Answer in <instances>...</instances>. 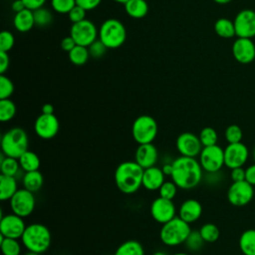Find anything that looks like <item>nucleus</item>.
Segmentation results:
<instances>
[{
	"label": "nucleus",
	"mask_w": 255,
	"mask_h": 255,
	"mask_svg": "<svg viewBox=\"0 0 255 255\" xmlns=\"http://www.w3.org/2000/svg\"><path fill=\"white\" fill-rule=\"evenodd\" d=\"M60 123L55 114H41L35 121L34 130L36 134L43 139H51L58 133Z\"/></svg>",
	"instance_id": "obj_17"
},
{
	"label": "nucleus",
	"mask_w": 255,
	"mask_h": 255,
	"mask_svg": "<svg viewBox=\"0 0 255 255\" xmlns=\"http://www.w3.org/2000/svg\"><path fill=\"white\" fill-rule=\"evenodd\" d=\"M42 114L52 115L54 114V106L52 104H45L42 107Z\"/></svg>",
	"instance_id": "obj_53"
},
{
	"label": "nucleus",
	"mask_w": 255,
	"mask_h": 255,
	"mask_svg": "<svg viewBox=\"0 0 255 255\" xmlns=\"http://www.w3.org/2000/svg\"><path fill=\"white\" fill-rule=\"evenodd\" d=\"M214 31L221 38H232L235 36L234 23L227 18H219L214 23Z\"/></svg>",
	"instance_id": "obj_30"
},
{
	"label": "nucleus",
	"mask_w": 255,
	"mask_h": 255,
	"mask_svg": "<svg viewBox=\"0 0 255 255\" xmlns=\"http://www.w3.org/2000/svg\"><path fill=\"white\" fill-rule=\"evenodd\" d=\"M22 183L24 188L30 190L31 192H37L41 189L44 183L43 174L39 170L25 172L22 177Z\"/></svg>",
	"instance_id": "obj_26"
},
{
	"label": "nucleus",
	"mask_w": 255,
	"mask_h": 255,
	"mask_svg": "<svg viewBox=\"0 0 255 255\" xmlns=\"http://www.w3.org/2000/svg\"><path fill=\"white\" fill-rule=\"evenodd\" d=\"M230 178L232 182L245 180V168L241 166V167H235L230 169Z\"/></svg>",
	"instance_id": "obj_46"
},
{
	"label": "nucleus",
	"mask_w": 255,
	"mask_h": 255,
	"mask_svg": "<svg viewBox=\"0 0 255 255\" xmlns=\"http://www.w3.org/2000/svg\"><path fill=\"white\" fill-rule=\"evenodd\" d=\"M18 189L16 177L4 174L0 175V199L2 201L10 200Z\"/></svg>",
	"instance_id": "obj_23"
},
{
	"label": "nucleus",
	"mask_w": 255,
	"mask_h": 255,
	"mask_svg": "<svg viewBox=\"0 0 255 255\" xmlns=\"http://www.w3.org/2000/svg\"><path fill=\"white\" fill-rule=\"evenodd\" d=\"M235 35L238 38H253L255 36V11L243 9L234 18Z\"/></svg>",
	"instance_id": "obj_13"
},
{
	"label": "nucleus",
	"mask_w": 255,
	"mask_h": 255,
	"mask_svg": "<svg viewBox=\"0 0 255 255\" xmlns=\"http://www.w3.org/2000/svg\"><path fill=\"white\" fill-rule=\"evenodd\" d=\"M33 12H34V19H35L36 26L46 27L52 23L53 15L50 10L42 7Z\"/></svg>",
	"instance_id": "obj_36"
},
{
	"label": "nucleus",
	"mask_w": 255,
	"mask_h": 255,
	"mask_svg": "<svg viewBox=\"0 0 255 255\" xmlns=\"http://www.w3.org/2000/svg\"><path fill=\"white\" fill-rule=\"evenodd\" d=\"M77 44H76V42H75V40L69 35V36H67V37H64L63 39H62V41H61V48H62V50L63 51H65V52H70L73 48H75V46H76Z\"/></svg>",
	"instance_id": "obj_49"
},
{
	"label": "nucleus",
	"mask_w": 255,
	"mask_h": 255,
	"mask_svg": "<svg viewBox=\"0 0 255 255\" xmlns=\"http://www.w3.org/2000/svg\"><path fill=\"white\" fill-rule=\"evenodd\" d=\"M26 226L27 225L24 222V218L13 212L10 214L1 215L0 234L4 237L19 239L22 237Z\"/></svg>",
	"instance_id": "obj_15"
},
{
	"label": "nucleus",
	"mask_w": 255,
	"mask_h": 255,
	"mask_svg": "<svg viewBox=\"0 0 255 255\" xmlns=\"http://www.w3.org/2000/svg\"><path fill=\"white\" fill-rule=\"evenodd\" d=\"M173 255H190V254L184 253V252H179V253H175V254H173Z\"/></svg>",
	"instance_id": "obj_58"
},
{
	"label": "nucleus",
	"mask_w": 255,
	"mask_h": 255,
	"mask_svg": "<svg viewBox=\"0 0 255 255\" xmlns=\"http://www.w3.org/2000/svg\"><path fill=\"white\" fill-rule=\"evenodd\" d=\"M17 112L16 105L10 99L0 100V121L6 123L11 121Z\"/></svg>",
	"instance_id": "obj_33"
},
{
	"label": "nucleus",
	"mask_w": 255,
	"mask_h": 255,
	"mask_svg": "<svg viewBox=\"0 0 255 255\" xmlns=\"http://www.w3.org/2000/svg\"><path fill=\"white\" fill-rule=\"evenodd\" d=\"M25 7L32 11H35L39 8H42L47 0H22Z\"/></svg>",
	"instance_id": "obj_48"
},
{
	"label": "nucleus",
	"mask_w": 255,
	"mask_h": 255,
	"mask_svg": "<svg viewBox=\"0 0 255 255\" xmlns=\"http://www.w3.org/2000/svg\"><path fill=\"white\" fill-rule=\"evenodd\" d=\"M143 168L133 161H124L115 171V182L118 189L125 194H132L142 186Z\"/></svg>",
	"instance_id": "obj_2"
},
{
	"label": "nucleus",
	"mask_w": 255,
	"mask_h": 255,
	"mask_svg": "<svg viewBox=\"0 0 255 255\" xmlns=\"http://www.w3.org/2000/svg\"><path fill=\"white\" fill-rule=\"evenodd\" d=\"M198 156L203 171L207 173H217L225 165L224 148L218 144L203 146Z\"/></svg>",
	"instance_id": "obj_8"
},
{
	"label": "nucleus",
	"mask_w": 255,
	"mask_h": 255,
	"mask_svg": "<svg viewBox=\"0 0 255 255\" xmlns=\"http://www.w3.org/2000/svg\"><path fill=\"white\" fill-rule=\"evenodd\" d=\"M158 159V151L152 142L138 144L134 152V161L143 169L154 166Z\"/></svg>",
	"instance_id": "obj_19"
},
{
	"label": "nucleus",
	"mask_w": 255,
	"mask_h": 255,
	"mask_svg": "<svg viewBox=\"0 0 255 255\" xmlns=\"http://www.w3.org/2000/svg\"><path fill=\"white\" fill-rule=\"evenodd\" d=\"M0 170H1V174L8 175V176H14L17 178V174L22 169H21L18 158L6 156L2 153L1 161H0Z\"/></svg>",
	"instance_id": "obj_27"
},
{
	"label": "nucleus",
	"mask_w": 255,
	"mask_h": 255,
	"mask_svg": "<svg viewBox=\"0 0 255 255\" xmlns=\"http://www.w3.org/2000/svg\"><path fill=\"white\" fill-rule=\"evenodd\" d=\"M126 13L133 19H141L148 12V4L145 0H128L125 4Z\"/></svg>",
	"instance_id": "obj_25"
},
{
	"label": "nucleus",
	"mask_w": 255,
	"mask_h": 255,
	"mask_svg": "<svg viewBox=\"0 0 255 255\" xmlns=\"http://www.w3.org/2000/svg\"><path fill=\"white\" fill-rule=\"evenodd\" d=\"M13 25L18 32L25 33L29 32L35 26L34 12L30 9L25 8L24 10L15 13L13 19Z\"/></svg>",
	"instance_id": "obj_22"
},
{
	"label": "nucleus",
	"mask_w": 255,
	"mask_h": 255,
	"mask_svg": "<svg viewBox=\"0 0 255 255\" xmlns=\"http://www.w3.org/2000/svg\"><path fill=\"white\" fill-rule=\"evenodd\" d=\"M114 255H144V250L138 241L128 240L117 248Z\"/></svg>",
	"instance_id": "obj_29"
},
{
	"label": "nucleus",
	"mask_w": 255,
	"mask_h": 255,
	"mask_svg": "<svg viewBox=\"0 0 255 255\" xmlns=\"http://www.w3.org/2000/svg\"><path fill=\"white\" fill-rule=\"evenodd\" d=\"M238 246L243 255H255V229L244 230L238 240Z\"/></svg>",
	"instance_id": "obj_24"
},
{
	"label": "nucleus",
	"mask_w": 255,
	"mask_h": 255,
	"mask_svg": "<svg viewBox=\"0 0 255 255\" xmlns=\"http://www.w3.org/2000/svg\"><path fill=\"white\" fill-rule=\"evenodd\" d=\"M224 136L228 143L240 142L243 138V130L237 125H230L226 128L224 131Z\"/></svg>",
	"instance_id": "obj_37"
},
{
	"label": "nucleus",
	"mask_w": 255,
	"mask_h": 255,
	"mask_svg": "<svg viewBox=\"0 0 255 255\" xmlns=\"http://www.w3.org/2000/svg\"><path fill=\"white\" fill-rule=\"evenodd\" d=\"M245 180L255 186V163H252L245 168Z\"/></svg>",
	"instance_id": "obj_50"
},
{
	"label": "nucleus",
	"mask_w": 255,
	"mask_h": 255,
	"mask_svg": "<svg viewBox=\"0 0 255 255\" xmlns=\"http://www.w3.org/2000/svg\"><path fill=\"white\" fill-rule=\"evenodd\" d=\"M252 155H253V159L255 160V146H254V148H253V152H252Z\"/></svg>",
	"instance_id": "obj_59"
},
{
	"label": "nucleus",
	"mask_w": 255,
	"mask_h": 255,
	"mask_svg": "<svg viewBox=\"0 0 255 255\" xmlns=\"http://www.w3.org/2000/svg\"><path fill=\"white\" fill-rule=\"evenodd\" d=\"M163 173L165 174V176H170L172 173V161L171 162H166L162 165L161 167Z\"/></svg>",
	"instance_id": "obj_52"
},
{
	"label": "nucleus",
	"mask_w": 255,
	"mask_h": 255,
	"mask_svg": "<svg viewBox=\"0 0 255 255\" xmlns=\"http://www.w3.org/2000/svg\"><path fill=\"white\" fill-rule=\"evenodd\" d=\"M10 65V58L7 52L0 51V75L5 74Z\"/></svg>",
	"instance_id": "obj_47"
},
{
	"label": "nucleus",
	"mask_w": 255,
	"mask_h": 255,
	"mask_svg": "<svg viewBox=\"0 0 255 255\" xmlns=\"http://www.w3.org/2000/svg\"><path fill=\"white\" fill-rule=\"evenodd\" d=\"M213 1L217 4H227V3L231 2L232 0H213Z\"/></svg>",
	"instance_id": "obj_54"
},
{
	"label": "nucleus",
	"mask_w": 255,
	"mask_h": 255,
	"mask_svg": "<svg viewBox=\"0 0 255 255\" xmlns=\"http://www.w3.org/2000/svg\"><path fill=\"white\" fill-rule=\"evenodd\" d=\"M253 197L254 186L246 180L232 182L228 187L227 200L233 206H245L252 201Z\"/></svg>",
	"instance_id": "obj_10"
},
{
	"label": "nucleus",
	"mask_w": 255,
	"mask_h": 255,
	"mask_svg": "<svg viewBox=\"0 0 255 255\" xmlns=\"http://www.w3.org/2000/svg\"><path fill=\"white\" fill-rule=\"evenodd\" d=\"M9 202L12 212L23 218L32 214L36 205V199L33 192L24 187L18 189Z\"/></svg>",
	"instance_id": "obj_11"
},
{
	"label": "nucleus",
	"mask_w": 255,
	"mask_h": 255,
	"mask_svg": "<svg viewBox=\"0 0 255 255\" xmlns=\"http://www.w3.org/2000/svg\"><path fill=\"white\" fill-rule=\"evenodd\" d=\"M28 134L21 128H12L5 131L1 137L2 153L6 156L19 158L28 150Z\"/></svg>",
	"instance_id": "obj_5"
},
{
	"label": "nucleus",
	"mask_w": 255,
	"mask_h": 255,
	"mask_svg": "<svg viewBox=\"0 0 255 255\" xmlns=\"http://www.w3.org/2000/svg\"><path fill=\"white\" fill-rule=\"evenodd\" d=\"M70 36L75 40L77 45L89 47L99 38V30L91 20L85 19L72 24Z\"/></svg>",
	"instance_id": "obj_9"
},
{
	"label": "nucleus",
	"mask_w": 255,
	"mask_h": 255,
	"mask_svg": "<svg viewBox=\"0 0 255 255\" xmlns=\"http://www.w3.org/2000/svg\"><path fill=\"white\" fill-rule=\"evenodd\" d=\"M20 239L28 251L42 254L49 249L52 236L47 226L41 223H32L26 226Z\"/></svg>",
	"instance_id": "obj_3"
},
{
	"label": "nucleus",
	"mask_w": 255,
	"mask_h": 255,
	"mask_svg": "<svg viewBox=\"0 0 255 255\" xmlns=\"http://www.w3.org/2000/svg\"><path fill=\"white\" fill-rule=\"evenodd\" d=\"M11 8H12V10H13L15 13H18V12L24 10L26 7H25V5H24V3H23L22 0H15V1H13Z\"/></svg>",
	"instance_id": "obj_51"
},
{
	"label": "nucleus",
	"mask_w": 255,
	"mask_h": 255,
	"mask_svg": "<svg viewBox=\"0 0 255 255\" xmlns=\"http://www.w3.org/2000/svg\"><path fill=\"white\" fill-rule=\"evenodd\" d=\"M102 0H76L77 5L84 8L86 11H92L96 9L100 4Z\"/></svg>",
	"instance_id": "obj_45"
},
{
	"label": "nucleus",
	"mask_w": 255,
	"mask_h": 255,
	"mask_svg": "<svg viewBox=\"0 0 255 255\" xmlns=\"http://www.w3.org/2000/svg\"><path fill=\"white\" fill-rule=\"evenodd\" d=\"M203 177V169L196 157L182 156L172 160L171 180L180 189L196 187Z\"/></svg>",
	"instance_id": "obj_1"
},
{
	"label": "nucleus",
	"mask_w": 255,
	"mask_h": 255,
	"mask_svg": "<svg viewBox=\"0 0 255 255\" xmlns=\"http://www.w3.org/2000/svg\"><path fill=\"white\" fill-rule=\"evenodd\" d=\"M113 1H115V2H117V3H120V4H126L128 0H113Z\"/></svg>",
	"instance_id": "obj_55"
},
{
	"label": "nucleus",
	"mask_w": 255,
	"mask_h": 255,
	"mask_svg": "<svg viewBox=\"0 0 255 255\" xmlns=\"http://www.w3.org/2000/svg\"><path fill=\"white\" fill-rule=\"evenodd\" d=\"M68 57L72 64H74L76 66H83L88 62L91 55H90L88 47L76 45L75 48H73L68 53Z\"/></svg>",
	"instance_id": "obj_31"
},
{
	"label": "nucleus",
	"mask_w": 255,
	"mask_h": 255,
	"mask_svg": "<svg viewBox=\"0 0 255 255\" xmlns=\"http://www.w3.org/2000/svg\"><path fill=\"white\" fill-rule=\"evenodd\" d=\"M157 131L156 121L148 115L138 116L131 126V135L137 144L152 142L157 135Z\"/></svg>",
	"instance_id": "obj_7"
},
{
	"label": "nucleus",
	"mask_w": 255,
	"mask_h": 255,
	"mask_svg": "<svg viewBox=\"0 0 255 255\" xmlns=\"http://www.w3.org/2000/svg\"><path fill=\"white\" fill-rule=\"evenodd\" d=\"M202 214V205L196 199L184 200L178 209V216L187 223H193L197 221Z\"/></svg>",
	"instance_id": "obj_20"
},
{
	"label": "nucleus",
	"mask_w": 255,
	"mask_h": 255,
	"mask_svg": "<svg viewBox=\"0 0 255 255\" xmlns=\"http://www.w3.org/2000/svg\"><path fill=\"white\" fill-rule=\"evenodd\" d=\"M14 92L13 82L4 74L0 75V100L10 99Z\"/></svg>",
	"instance_id": "obj_40"
},
{
	"label": "nucleus",
	"mask_w": 255,
	"mask_h": 255,
	"mask_svg": "<svg viewBox=\"0 0 255 255\" xmlns=\"http://www.w3.org/2000/svg\"><path fill=\"white\" fill-rule=\"evenodd\" d=\"M153 255H166V254L164 252H162V251H156V252L153 253Z\"/></svg>",
	"instance_id": "obj_57"
},
{
	"label": "nucleus",
	"mask_w": 255,
	"mask_h": 255,
	"mask_svg": "<svg viewBox=\"0 0 255 255\" xmlns=\"http://www.w3.org/2000/svg\"><path fill=\"white\" fill-rule=\"evenodd\" d=\"M25 255H41V254L37 253V252H33V251H28Z\"/></svg>",
	"instance_id": "obj_56"
},
{
	"label": "nucleus",
	"mask_w": 255,
	"mask_h": 255,
	"mask_svg": "<svg viewBox=\"0 0 255 255\" xmlns=\"http://www.w3.org/2000/svg\"><path fill=\"white\" fill-rule=\"evenodd\" d=\"M249 158V149L242 141L228 143L224 148V164L229 169L244 166Z\"/></svg>",
	"instance_id": "obj_12"
},
{
	"label": "nucleus",
	"mask_w": 255,
	"mask_h": 255,
	"mask_svg": "<svg viewBox=\"0 0 255 255\" xmlns=\"http://www.w3.org/2000/svg\"><path fill=\"white\" fill-rule=\"evenodd\" d=\"M89 52H90V55H91V57H93V58H102L105 54H106V52H107V47L105 46V44L101 41V40H99V39H97L93 44H91L89 47Z\"/></svg>",
	"instance_id": "obj_43"
},
{
	"label": "nucleus",
	"mask_w": 255,
	"mask_h": 255,
	"mask_svg": "<svg viewBox=\"0 0 255 255\" xmlns=\"http://www.w3.org/2000/svg\"><path fill=\"white\" fill-rule=\"evenodd\" d=\"M0 247L3 255H20L21 244L16 238L4 237L0 234Z\"/></svg>",
	"instance_id": "obj_32"
},
{
	"label": "nucleus",
	"mask_w": 255,
	"mask_h": 255,
	"mask_svg": "<svg viewBox=\"0 0 255 255\" xmlns=\"http://www.w3.org/2000/svg\"><path fill=\"white\" fill-rule=\"evenodd\" d=\"M177 189V185L172 180H167L162 183V185L158 189V193L160 197L172 200L176 196Z\"/></svg>",
	"instance_id": "obj_41"
},
{
	"label": "nucleus",
	"mask_w": 255,
	"mask_h": 255,
	"mask_svg": "<svg viewBox=\"0 0 255 255\" xmlns=\"http://www.w3.org/2000/svg\"><path fill=\"white\" fill-rule=\"evenodd\" d=\"M175 145L180 155L188 157L198 156L203 147L199 136L190 131L180 133L175 140Z\"/></svg>",
	"instance_id": "obj_14"
},
{
	"label": "nucleus",
	"mask_w": 255,
	"mask_h": 255,
	"mask_svg": "<svg viewBox=\"0 0 255 255\" xmlns=\"http://www.w3.org/2000/svg\"><path fill=\"white\" fill-rule=\"evenodd\" d=\"M232 55L240 64H249L255 59V45L249 38H237L232 45Z\"/></svg>",
	"instance_id": "obj_18"
},
{
	"label": "nucleus",
	"mask_w": 255,
	"mask_h": 255,
	"mask_svg": "<svg viewBox=\"0 0 255 255\" xmlns=\"http://www.w3.org/2000/svg\"><path fill=\"white\" fill-rule=\"evenodd\" d=\"M204 244V240L202 239L199 230L198 231H194L191 230L190 234L188 235L186 241H185V246L188 250L190 251H198L202 248Z\"/></svg>",
	"instance_id": "obj_38"
},
{
	"label": "nucleus",
	"mask_w": 255,
	"mask_h": 255,
	"mask_svg": "<svg viewBox=\"0 0 255 255\" xmlns=\"http://www.w3.org/2000/svg\"><path fill=\"white\" fill-rule=\"evenodd\" d=\"M19 163L21 166V169L25 172L28 171H34V170H39L41 161L37 153L31 150L25 151L19 158Z\"/></svg>",
	"instance_id": "obj_28"
},
{
	"label": "nucleus",
	"mask_w": 255,
	"mask_h": 255,
	"mask_svg": "<svg viewBox=\"0 0 255 255\" xmlns=\"http://www.w3.org/2000/svg\"><path fill=\"white\" fill-rule=\"evenodd\" d=\"M86 10L82 7H80L79 5H76L68 14V17L70 19V21L74 24V23H78L81 22L83 20H85L86 18Z\"/></svg>",
	"instance_id": "obj_44"
},
{
	"label": "nucleus",
	"mask_w": 255,
	"mask_h": 255,
	"mask_svg": "<svg viewBox=\"0 0 255 255\" xmlns=\"http://www.w3.org/2000/svg\"><path fill=\"white\" fill-rule=\"evenodd\" d=\"M99 40H101L108 49L120 48L127 40L125 25L115 18L105 20L99 28Z\"/></svg>",
	"instance_id": "obj_6"
},
{
	"label": "nucleus",
	"mask_w": 255,
	"mask_h": 255,
	"mask_svg": "<svg viewBox=\"0 0 255 255\" xmlns=\"http://www.w3.org/2000/svg\"><path fill=\"white\" fill-rule=\"evenodd\" d=\"M199 233H200L202 239L204 240V242H206V243H213V242L217 241V239L220 236L219 228L213 223L203 224L199 229Z\"/></svg>",
	"instance_id": "obj_34"
},
{
	"label": "nucleus",
	"mask_w": 255,
	"mask_h": 255,
	"mask_svg": "<svg viewBox=\"0 0 255 255\" xmlns=\"http://www.w3.org/2000/svg\"><path fill=\"white\" fill-rule=\"evenodd\" d=\"M191 232L189 223L182 220L179 216H175L168 222L162 224L159 231V238L166 246H178L185 243Z\"/></svg>",
	"instance_id": "obj_4"
},
{
	"label": "nucleus",
	"mask_w": 255,
	"mask_h": 255,
	"mask_svg": "<svg viewBox=\"0 0 255 255\" xmlns=\"http://www.w3.org/2000/svg\"><path fill=\"white\" fill-rule=\"evenodd\" d=\"M165 174L162 169L157 166H151L143 169L142 175V186L149 191H155L160 188L162 183L165 181Z\"/></svg>",
	"instance_id": "obj_21"
},
{
	"label": "nucleus",
	"mask_w": 255,
	"mask_h": 255,
	"mask_svg": "<svg viewBox=\"0 0 255 255\" xmlns=\"http://www.w3.org/2000/svg\"><path fill=\"white\" fill-rule=\"evenodd\" d=\"M15 44L14 35L9 31H2L0 33V51L1 52H9Z\"/></svg>",
	"instance_id": "obj_42"
},
{
	"label": "nucleus",
	"mask_w": 255,
	"mask_h": 255,
	"mask_svg": "<svg viewBox=\"0 0 255 255\" xmlns=\"http://www.w3.org/2000/svg\"><path fill=\"white\" fill-rule=\"evenodd\" d=\"M76 5V0H51L52 9L59 14H69Z\"/></svg>",
	"instance_id": "obj_39"
},
{
	"label": "nucleus",
	"mask_w": 255,
	"mask_h": 255,
	"mask_svg": "<svg viewBox=\"0 0 255 255\" xmlns=\"http://www.w3.org/2000/svg\"><path fill=\"white\" fill-rule=\"evenodd\" d=\"M150 214L156 222L164 224L176 216V208L172 200L158 196L151 202Z\"/></svg>",
	"instance_id": "obj_16"
},
{
	"label": "nucleus",
	"mask_w": 255,
	"mask_h": 255,
	"mask_svg": "<svg viewBox=\"0 0 255 255\" xmlns=\"http://www.w3.org/2000/svg\"><path fill=\"white\" fill-rule=\"evenodd\" d=\"M199 139L203 146H210L217 144L218 134L217 131L211 127L203 128L199 132Z\"/></svg>",
	"instance_id": "obj_35"
}]
</instances>
